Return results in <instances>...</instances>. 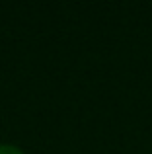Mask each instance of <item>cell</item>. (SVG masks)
I'll list each match as a JSON object with an SVG mask.
<instances>
[{"label":"cell","mask_w":152,"mask_h":154,"mask_svg":"<svg viewBox=\"0 0 152 154\" xmlns=\"http://www.w3.org/2000/svg\"><path fill=\"white\" fill-rule=\"evenodd\" d=\"M0 154H23V152L14 144H0Z\"/></svg>","instance_id":"1"}]
</instances>
